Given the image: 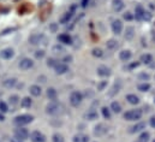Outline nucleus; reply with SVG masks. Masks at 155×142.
Wrapping results in <instances>:
<instances>
[{"instance_id": "obj_1", "label": "nucleus", "mask_w": 155, "mask_h": 142, "mask_svg": "<svg viewBox=\"0 0 155 142\" xmlns=\"http://www.w3.org/2000/svg\"><path fill=\"white\" fill-rule=\"evenodd\" d=\"M33 119H34V117L31 114H21V116H17L13 119V123L18 127H23V125H27V124L31 123Z\"/></svg>"}, {"instance_id": "obj_2", "label": "nucleus", "mask_w": 155, "mask_h": 142, "mask_svg": "<svg viewBox=\"0 0 155 142\" xmlns=\"http://www.w3.org/2000/svg\"><path fill=\"white\" fill-rule=\"evenodd\" d=\"M142 117V110L136 108V110H130L124 113V118L126 120H138Z\"/></svg>"}, {"instance_id": "obj_3", "label": "nucleus", "mask_w": 155, "mask_h": 142, "mask_svg": "<svg viewBox=\"0 0 155 142\" xmlns=\"http://www.w3.org/2000/svg\"><path fill=\"white\" fill-rule=\"evenodd\" d=\"M29 42L30 45H34V46H38V45H46L47 42V37L43 35V34H33V35L29 36Z\"/></svg>"}, {"instance_id": "obj_4", "label": "nucleus", "mask_w": 155, "mask_h": 142, "mask_svg": "<svg viewBox=\"0 0 155 142\" xmlns=\"http://www.w3.org/2000/svg\"><path fill=\"white\" fill-rule=\"evenodd\" d=\"M82 100H83V95H82L81 92H72L71 93V95H70V104L74 107L79 106Z\"/></svg>"}, {"instance_id": "obj_5", "label": "nucleus", "mask_w": 155, "mask_h": 142, "mask_svg": "<svg viewBox=\"0 0 155 142\" xmlns=\"http://www.w3.org/2000/svg\"><path fill=\"white\" fill-rule=\"evenodd\" d=\"M15 137H17V139L24 141V140H27V139L29 137V131H28L25 128L19 127V128L15 129Z\"/></svg>"}, {"instance_id": "obj_6", "label": "nucleus", "mask_w": 155, "mask_h": 142, "mask_svg": "<svg viewBox=\"0 0 155 142\" xmlns=\"http://www.w3.org/2000/svg\"><path fill=\"white\" fill-rule=\"evenodd\" d=\"M59 110H60L59 104L55 103V101H52V103H49V104L46 106V113H47V114H57V113L59 112Z\"/></svg>"}, {"instance_id": "obj_7", "label": "nucleus", "mask_w": 155, "mask_h": 142, "mask_svg": "<svg viewBox=\"0 0 155 142\" xmlns=\"http://www.w3.org/2000/svg\"><path fill=\"white\" fill-rule=\"evenodd\" d=\"M146 13H147V11L143 8L142 5H137L135 7V17H136V19H138V21L146 19Z\"/></svg>"}, {"instance_id": "obj_8", "label": "nucleus", "mask_w": 155, "mask_h": 142, "mask_svg": "<svg viewBox=\"0 0 155 142\" xmlns=\"http://www.w3.org/2000/svg\"><path fill=\"white\" fill-rule=\"evenodd\" d=\"M18 66H19V69H22V70H29V69H31V68L34 66V62H33L30 58H23V59L19 62Z\"/></svg>"}, {"instance_id": "obj_9", "label": "nucleus", "mask_w": 155, "mask_h": 142, "mask_svg": "<svg viewBox=\"0 0 155 142\" xmlns=\"http://www.w3.org/2000/svg\"><path fill=\"white\" fill-rule=\"evenodd\" d=\"M107 131H108V127H106V125L102 124V123L97 124V125L94 128V134H95L96 136H104L105 134H107Z\"/></svg>"}, {"instance_id": "obj_10", "label": "nucleus", "mask_w": 155, "mask_h": 142, "mask_svg": "<svg viewBox=\"0 0 155 142\" xmlns=\"http://www.w3.org/2000/svg\"><path fill=\"white\" fill-rule=\"evenodd\" d=\"M30 140L33 142H46V137L39 130H35L30 134Z\"/></svg>"}, {"instance_id": "obj_11", "label": "nucleus", "mask_w": 155, "mask_h": 142, "mask_svg": "<svg viewBox=\"0 0 155 142\" xmlns=\"http://www.w3.org/2000/svg\"><path fill=\"white\" fill-rule=\"evenodd\" d=\"M54 70L57 75H64L69 71V66L65 64V63H58L55 66H54Z\"/></svg>"}, {"instance_id": "obj_12", "label": "nucleus", "mask_w": 155, "mask_h": 142, "mask_svg": "<svg viewBox=\"0 0 155 142\" xmlns=\"http://www.w3.org/2000/svg\"><path fill=\"white\" fill-rule=\"evenodd\" d=\"M112 30H113V33L117 34V35H119L123 32V22L120 19L113 21V23H112Z\"/></svg>"}, {"instance_id": "obj_13", "label": "nucleus", "mask_w": 155, "mask_h": 142, "mask_svg": "<svg viewBox=\"0 0 155 142\" xmlns=\"http://www.w3.org/2000/svg\"><path fill=\"white\" fill-rule=\"evenodd\" d=\"M74 10H75V7H72L70 11H68L65 15H63V17L60 18V23L61 24H68L71 21V18L74 17Z\"/></svg>"}, {"instance_id": "obj_14", "label": "nucleus", "mask_w": 155, "mask_h": 142, "mask_svg": "<svg viewBox=\"0 0 155 142\" xmlns=\"http://www.w3.org/2000/svg\"><path fill=\"white\" fill-rule=\"evenodd\" d=\"M13 56H15V51L12 48H4L0 52V57L2 59H11V58H13Z\"/></svg>"}, {"instance_id": "obj_15", "label": "nucleus", "mask_w": 155, "mask_h": 142, "mask_svg": "<svg viewBox=\"0 0 155 142\" xmlns=\"http://www.w3.org/2000/svg\"><path fill=\"white\" fill-rule=\"evenodd\" d=\"M58 41L63 45H72V37L69 34H60L58 36Z\"/></svg>"}, {"instance_id": "obj_16", "label": "nucleus", "mask_w": 155, "mask_h": 142, "mask_svg": "<svg viewBox=\"0 0 155 142\" xmlns=\"http://www.w3.org/2000/svg\"><path fill=\"white\" fill-rule=\"evenodd\" d=\"M96 71H97V75L101 76V77H108V76L111 75V69L107 68V66H105V65L99 66Z\"/></svg>"}, {"instance_id": "obj_17", "label": "nucleus", "mask_w": 155, "mask_h": 142, "mask_svg": "<svg viewBox=\"0 0 155 142\" xmlns=\"http://www.w3.org/2000/svg\"><path fill=\"white\" fill-rule=\"evenodd\" d=\"M131 57H132V53H131V51H129V49H124V51H121V52L119 53V58H120V60H123V62H129V60L131 59Z\"/></svg>"}, {"instance_id": "obj_18", "label": "nucleus", "mask_w": 155, "mask_h": 142, "mask_svg": "<svg viewBox=\"0 0 155 142\" xmlns=\"http://www.w3.org/2000/svg\"><path fill=\"white\" fill-rule=\"evenodd\" d=\"M143 129H146V123H143V122H140V123H137V124H135L134 127H131L129 131H130L131 134H135V133H138V131H142Z\"/></svg>"}, {"instance_id": "obj_19", "label": "nucleus", "mask_w": 155, "mask_h": 142, "mask_svg": "<svg viewBox=\"0 0 155 142\" xmlns=\"http://www.w3.org/2000/svg\"><path fill=\"white\" fill-rule=\"evenodd\" d=\"M84 118L88 119V120H95L99 118V114H97V111L95 110H89L85 114H84Z\"/></svg>"}, {"instance_id": "obj_20", "label": "nucleus", "mask_w": 155, "mask_h": 142, "mask_svg": "<svg viewBox=\"0 0 155 142\" xmlns=\"http://www.w3.org/2000/svg\"><path fill=\"white\" fill-rule=\"evenodd\" d=\"M65 52V48H64V46L61 45V43H57V45H54L53 47H52V53L53 54H63Z\"/></svg>"}, {"instance_id": "obj_21", "label": "nucleus", "mask_w": 155, "mask_h": 142, "mask_svg": "<svg viewBox=\"0 0 155 142\" xmlns=\"http://www.w3.org/2000/svg\"><path fill=\"white\" fill-rule=\"evenodd\" d=\"M74 142H89V136L85 134H77L72 139Z\"/></svg>"}, {"instance_id": "obj_22", "label": "nucleus", "mask_w": 155, "mask_h": 142, "mask_svg": "<svg viewBox=\"0 0 155 142\" xmlns=\"http://www.w3.org/2000/svg\"><path fill=\"white\" fill-rule=\"evenodd\" d=\"M126 100L131 105H137L140 103V98L137 95H135V94H127L126 95Z\"/></svg>"}, {"instance_id": "obj_23", "label": "nucleus", "mask_w": 155, "mask_h": 142, "mask_svg": "<svg viewBox=\"0 0 155 142\" xmlns=\"http://www.w3.org/2000/svg\"><path fill=\"white\" fill-rule=\"evenodd\" d=\"M29 92H30V94H31L33 96H40V95H41V93H42V89H41V87H40V86L34 84V86H31V87H30Z\"/></svg>"}, {"instance_id": "obj_24", "label": "nucleus", "mask_w": 155, "mask_h": 142, "mask_svg": "<svg viewBox=\"0 0 155 142\" xmlns=\"http://www.w3.org/2000/svg\"><path fill=\"white\" fill-rule=\"evenodd\" d=\"M112 6H113V10L117 11V12H120L123 8H124V2H123V0H113V2H112Z\"/></svg>"}, {"instance_id": "obj_25", "label": "nucleus", "mask_w": 155, "mask_h": 142, "mask_svg": "<svg viewBox=\"0 0 155 142\" xmlns=\"http://www.w3.org/2000/svg\"><path fill=\"white\" fill-rule=\"evenodd\" d=\"M141 63H143V64H146V65H149L152 62H153V57L150 56V54H148V53H146V54H142L141 56V60H140Z\"/></svg>"}, {"instance_id": "obj_26", "label": "nucleus", "mask_w": 155, "mask_h": 142, "mask_svg": "<svg viewBox=\"0 0 155 142\" xmlns=\"http://www.w3.org/2000/svg\"><path fill=\"white\" fill-rule=\"evenodd\" d=\"M16 83H17V79L16 78H6L5 81H2V84L6 88H12V87L16 86Z\"/></svg>"}, {"instance_id": "obj_27", "label": "nucleus", "mask_w": 155, "mask_h": 142, "mask_svg": "<svg viewBox=\"0 0 155 142\" xmlns=\"http://www.w3.org/2000/svg\"><path fill=\"white\" fill-rule=\"evenodd\" d=\"M134 36H135V29H134V27H127L126 30H125L124 37H125L126 40H131Z\"/></svg>"}, {"instance_id": "obj_28", "label": "nucleus", "mask_w": 155, "mask_h": 142, "mask_svg": "<svg viewBox=\"0 0 155 142\" xmlns=\"http://www.w3.org/2000/svg\"><path fill=\"white\" fill-rule=\"evenodd\" d=\"M47 96L49 98V100H55L58 96V92L54 88H48L47 89Z\"/></svg>"}, {"instance_id": "obj_29", "label": "nucleus", "mask_w": 155, "mask_h": 142, "mask_svg": "<svg viewBox=\"0 0 155 142\" xmlns=\"http://www.w3.org/2000/svg\"><path fill=\"white\" fill-rule=\"evenodd\" d=\"M106 46H107L108 49H116L117 47H118V41L114 40V39H111V40H108L106 42Z\"/></svg>"}, {"instance_id": "obj_30", "label": "nucleus", "mask_w": 155, "mask_h": 142, "mask_svg": "<svg viewBox=\"0 0 155 142\" xmlns=\"http://www.w3.org/2000/svg\"><path fill=\"white\" fill-rule=\"evenodd\" d=\"M111 110L114 112V113H120L121 112V105L118 103V101H113L111 104Z\"/></svg>"}, {"instance_id": "obj_31", "label": "nucleus", "mask_w": 155, "mask_h": 142, "mask_svg": "<svg viewBox=\"0 0 155 142\" xmlns=\"http://www.w3.org/2000/svg\"><path fill=\"white\" fill-rule=\"evenodd\" d=\"M31 104H33V101H31V99L30 98H23L22 100H21V105L22 107H25V108H28V107L31 106Z\"/></svg>"}, {"instance_id": "obj_32", "label": "nucleus", "mask_w": 155, "mask_h": 142, "mask_svg": "<svg viewBox=\"0 0 155 142\" xmlns=\"http://www.w3.org/2000/svg\"><path fill=\"white\" fill-rule=\"evenodd\" d=\"M149 137H150L149 133H148V131H143V133L140 135V137H138L137 140L140 142H148L149 141Z\"/></svg>"}, {"instance_id": "obj_33", "label": "nucleus", "mask_w": 155, "mask_h": 142, "mask_svg": "<svg viewBox=\"0 0 155 142\" xmlns=\"http://www.w3.org/2000/svg\"><path fill=\"white\" fill-rule=\"evenodd\" d=\"M138 90L140 92H148L149 89H150V84L148 83V82H143V83H141V84H138Z\"/></svg>"}, {"instance_id": "obj_34", "label": "nucleus", "mask_w": 155, "mask_h": 142, "mask_svg": "<svg viewBox=\"0 0 155 142\" xmlns=\"http://www.w3.org/2000/svg\"><path fill=\"white\" fill-rule=\"evenodd\" d=\"M91 54H93L94 57L101 58V57L104 56V52H102V49H101V48H94V49L91 51Z\"/></svg>"}, {"instance_id": "obj_35", "label": "nucleus", "mask_w": 155, "mask_h": 142, "mask_svg": "<svg viewBox=\"0 0 155 142\" xmlns=\"http://www.w3.org/2000/svg\"><path fill=\"white\" fill-rule=\"evenodd\" d=\"M149 78H150L149 73H146V72H141V73L138 75V79H140V81L147 82V81H149Z\"/></svg>"}, {"instance_id": "obj_36", "label": "nucleus", "mask_w": 155, "mask_h": 142, "mask_svg": "<svg viewBox=\"0 0 155 142\" xmlns=\"http://www.w3.org/2000/svg\"><path fill=\"white\" fill-rule=\"evenodd\" d=\"M102 116L106 118V119H111V110L107 108V107H102Z\"/></svg>"}, {"instance_id": "obj_37", "label": "nucleus", "mask_w": 155, "mask_h": 142, "mask_svg": "<svg viewBox=\"0 0 155 142\" xmlns=\"http://www.w3.org/2000/svg\"><path fill=\"white\" fill-rule=\"evenodd\" d=\"M8 101L11 105H17L19 103V98H18V95H11L8 98Z\"/></svg>"}, {"instance_id": "obj_38", "label": "nucleus", "mask_w": 155, "mask_h": 142, "mask_svg": "<svg viewBox=\"0 0 155 142\" xmlns=\"http://www.w3.org/2000/svg\"><path fill=\"white\" fill-rule=\"evenodd\" d=\"M52 140H53V142H64V137L60 134H54Z\"/></svg>"}, {"instance_id": "obj_39", "label": "nucleus", "mask_w": 155, "mask_h": 142, "mask_svg": "<svg viewBox=\"0 0 155 142\" xmlns=\"http://www.w3.org/2000/svg\"><path fill=\"white\" fill-rule=\"evenodd\" d=\"M8 111V106L6 105V103H4V101H0V112H2V113H6Z\"/></svg>"}, {"instance_id": "obj_40", "label": "nucleus", "mask_w": 155, "mask_h": 142, "mask_svg": "<svg viewBox=\"0 0 155 142\" xmlns=\"http://www.w3.org/2000/svg\"><path fill=\"white\" fill-rule=\"evenodd\" d=\"M58 63H59V62H57V60H55V59H53V58H49V59L47 60V65H48L49 68H54Z\"/></svg>"}, {"instance_id": "obj_41", "label": "nucleus", "mask_w": 155, "mask_h": 142, "mask_svg": "<svg viewBox=\"0 0 155 142\" xmlns=\"http://www.w3.org/2000/svg\"><path fill=\"white\" fill-rule=\"evenodd\" d=\"M106 87H107V81H101V82L97 84V90L101 92V90H104Z\"/></svg>"}, {"instance_id": "obj_42", "label": "nucleus", "mask_w": 155, "mask_h": 142, "mask_svg": "<svg viewBox=\"0 0 155 142\" xmlns=\"http://www.w3.org/2000/svg\"><path fill=\"white\" fill-rule=\"evenodd\" d=\"M35 57H36L38 59H42V58L45 57V51H43V49L36 51V52H35Z\"/></svg>"}, {"instance_id": "obj_43", "label": "nucleus", "mask_w": 155, "mask_h": 142, "mask_svg": "<svg viewBox=\"0 0 155 142\" xmlns=\"http://www.w3.org/2000/svg\"><path fill=\"white\" fill-rule=\"evenodd\" d=\"M119 89H120V82L118 83V86H117V83L114 84V87L112 88V92L110 93V95H114L116 93H118V92H119Z\"/></svg>"}, {"instance_id": "obj_44", "label": "nucleus", "mask_w": 155, "mask_h": 142, "mask_svg": "<svg viewBox=\"0 0 155 142\" xmlns=\"http://www.w3.org/2000/svg\"><path fill=\"white\" fill-rule=\"evenodd\" d=\"M123 17H124V19H126V21H131L132 18H134V16H132V13L131 12H125L124 15H123Z\"/></svg>"}, {"instance_id": "obj_45", "label": "nucleus", "mask_w": 155, "mask_h": 142, "mask_svg": "<svg viewBox=\"0 0 155 142\" xmlns=\"http://www.w3.org/2000/svg\"><path fill=\"white\" fill-rule=\"evenodd\" d=\"M138 65H140V62H135V63H131V64L127 66V69H129V70H132V69H135V68H138Z\"/></svg>"}, {"instance_id": "obj_46", "label": "nucleus", "mask_w": 155, "mask_h": 142, "mask_svg": "<svg viewBox=\"0 0 155 142\" xmlns=\"http://www.w3.org/2000/svg\"><path fill=\"white\" fill-rule=\"evenodd\" d=\"M71 60H72V57H71V56H66V57L63 59V62H64L65 64H66V63H70Z\"/></svg>"}, {"instance_id": "obj_47", "label": "nucleus", "mask_w": 155, "mask_h": 142, "mask_svg": "<svg viewBox=\"0 0 155 142\" xmlns=\"http://www.w3.org/2000/svg\"><path fill=\"white\" fill-rule=\"evenodd\" d=\"M149 124H150V127H152V128H155V116L150 118V120H149Z\"/></svg>"}, {"instance_id": "obj_48", "label": "nucleus", "mask_w": 155, "mask_h": 142, "mask_svg": "<svg viewBox=\"0 0 155 142\" xmlns=\"http://www.w3.org/2000/svg\"><path fill=\"white\" fill-rule=\"evenodd\" d=\"M88 2H89V0H82L81 6H82V7H87V6H88Z\"/></svg>"}, {"instance_id": "obj_49", "label": "nucleus", "mask_w": 155, "mask_h": 142, "mask_svg": "<svg viewBox=\"0 0 155 142\" xmlns=\"http://www.w3.org/2000/svg\"><path fill=\"white\" fill-rule=\"evenodd\" d=\"M51 30H52V32H55V30H57V25H55V24H52V25H51Z\"/></svg>"}, {"instance_id": "obj_50", "label": "nucleus", "mask_w": 155, "mask_h": 142, "mask_svg": "<svg viewBox=\"0 0 155 142\" xmlns=\"http://www.w3.org/2000/svg\"><path fill=\"white\" fill-rule=\"evenodd\" d=\"M11 142H23L22 140H19V139H17V137H15V139H12Z\"/></svg>"}, {"instance_id": "obj_51", "label": "nucleus", "mask_w": 155, "mask_h": 142, "mask_svg": "<svg viewBox=\"0 0 155 142\" xmlns=\"http://www.w3.org/2000/svg\"><path fill=\"white\" fill-rule=\"evenodd\" d=\"M5 120V116L2 113H0V122H4Z\"/></svg>"}, {"instance_id": "obj_52", "label": "nucleus", "mask_w": 155, "mask_h": 142, "mask_svg": "<svg viewBox=\"0 0 155 142\" xmlns=\"http://www.w3.org/2000/svg\"><path fill=\"white\" fill-rule=\"evenodd\" d=\"M135 142H140V141H138V140H137V141H135Z\"/></svg>"}, {"instance_id": "obj_53", "label": "nucleus", "mask_w": 155, "mask_h": 142, "mask_svg": "<svg viewBox=\"0 0 155 142\" xmlns=\"http://www.w3.org/2000/svg\"><path fill=\"white\" fill-rule=\"evenodd\" d=\"M154 142H155V140H154Z\"/></svg>"}]
</instances>
